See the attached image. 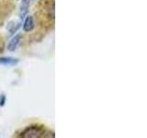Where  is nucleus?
I'll use <instances>...</instances> for the list:
<instances>
[{
  "mask_svg": "<svg viewBox=\"0 0 147 138\" xmlns=\"http://www.w3.org/2000/svg\"><path fill=\"white\" fill-rule=\"evenodd\" d=\"M7 101V97L5 94H1L0 95V107H4L5 104H6Z\"/></svg>",
  "mask_w": 147,
  "mask_h": 138,
  "instance_id": "0eeeda50",
  "label": "nucleus"
},
{
  "mask_svg": "<svg viewBox=\"0 0 147 138\" xmlns=\"http://www.w3.org/2000/svg\"><path fill=\"white\" fill-rule=\"evenodd\" d=\"M44 133L45 131L42 129V127L32 125V126H29L26 129H24V130L21 132L20 136L27 137V138H37V137L42 136L41 135H44Z\"/></svg>",
  "mask_w": 147,
  "mask_h": 138,
  "instance_id": "f257e3e1",
  "label": "nucleus"
},
{
  "mask_svg": "<svg viewBox=\"0 0 147 138\" xmlns=\"http://www.w3.org/2000/svg\"><path fill=\"white\" fill-rule=\"evenodd\" d=\"M35 28L34 18L32 16H27L24 22H23V30L25 32L32 31Z\"/></svg>",
  "mask_w": 147,
  "mask_h": 138,
  "instance_id": "7ed1b4c3",
  "label": "nucleus"
},
{
  "mask_svg": "<svg viewBox=\"0 0 147 138\" xmlns=\"http://www.w3.org/2000/svg\"><path fill=\"white\" fill-rule=\"evenodd\" d=\"M20 60L12 57H0V64L3 66H16Z\"/></svg>",
  "mask_w": 147,
  "mask_h": 138,
  "instance_id": "39448f33",
  "label": "nucleus"
},
{
  "mask_svg": "<svg viewBox=\"0 0 147 138\" xmlns=\"http://www.w3.org/2000/svg\"><path fill=\"white\" fill-rule=\"evenodd\" d=\"M21 39H22L21 33L16 34L10 41H9V43L7 44V51H9V52H14V51H16L18 47V45H20Z\"/></svg>",
  "mask_w": 147,
  "mask_h": 138,
  "instance_id": "f03ea898",
  "label": "nucleus"
},
{
  "mask_svg": "<svg viewBox=\"0 0 147 138\" xmlns=\"http://www.w3.org/2000/svg\"><path fill=\"white\" fill-rule=\"evenodd\" d=\"M20 22H12L8 24V30L10 32V34H14L15 32L20 29Z\"/></svg>",
  "mask_w": 147,
  "mask_h": 138,
  "instance_id": "423d86ee",
  "label": "nucleus"
},
{
  "mask_svg": "<svg viewBox=\"0 0 147 138\" xmlns=\"http://www.w3.org/2000/svg\"><path fill=\"white\" fill-rule=\"evenodd\" d=\"M30 0H22L20 3V16L21 18H24L28 11H29L30 8Z\"/></svg>",
  "mask_w": 147,
  "mask_h": 138,
  "instance_id": "20e7f679",
  "label": "nucleus"
}]
</instances>
